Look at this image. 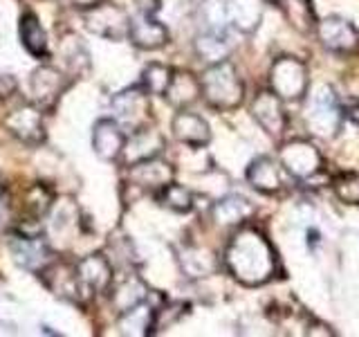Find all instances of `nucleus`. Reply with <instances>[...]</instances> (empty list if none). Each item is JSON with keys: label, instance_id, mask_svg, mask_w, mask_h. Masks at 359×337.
Listing matches in <instances>:
<instances>
[{"label": "nucleus", "instance_id": "a211bd4d", "mask_svg": "<svg viewBox=\"0 0 359 337\" xmlns=\"http://www.w3.org/2000/svg\"><path fill=\"white\" fill-rule=\"evenodd\" d=\"M171 70L160 63H153L144 70V88L146 93H153V95H166L168 86H171Z\"/></svg>", "mask_w": 359, "mask_h": 337}, {"label": "nucleus", "instance_id": "2eb2a0df", "mask_svg": "<svg viewBox=\"0 0 359 337\" xmlns=\"http://www.w3.org/2000/svg\"><path fill=\"white\" fill-rule=\"evenodd\" d=\"M153 319H155V312L151 308L142 306V303H137V306H133L130 310L121 312L119 329L126 335H146L153 326Z\"/></svg>", "mask_w": 359, "mask_h": 337}, {"label": "nucleus", "instance_id": "4be33fe9", "mask_svg": "<svg viewBox=\"0 0 359 337\" xmlns=\"http://www.w3.org/2000/svg\"><path fill=\"white\" fill-rule=\"evenodd\" d=\"M16 88H18V84H16L14 77H11V74H0V99L11 97V95L16 93Z\"/></svg>", "mask_w": 359, "mask_h": 337}, {"label": "nucleus", "instance_id": "f257e3e1", "mask_svg": "<svg viewBox=\"0 0 359 337\" xmlns=\"http://www.w3.org/2000/svg\"><path fill=\"white\" fill-rule=\"evenodd\" d=\"M231 247L247 254V261L243 258V261L229 265L236 277L247 281V284H256V281L269 277V272H272V254H269L267 243L261 236L254 232H243L241 236H236Z\"/></svg>", "mask_w": 359, "mask_h": 337}, {"label": "nucleus", "instance_id": "6e6552de", "mask_svg": "<svg viewBox=\"0 0 359 337\" xmlns=\"http://www.w3.org/2000/svg\"><path fill=\"white\" fill-rule=\"evenodd\" d=\"M126 146V135L115 119H99L93 128V151L101 160H117Z\"/></svg>", "mask_w": 359, "mask_h": 337}, {"label": "nucleus", "instance_id": "ddd939ff", "mask_svg": "<svg viewBox=\"0 0 359 337\" xmlns=\"http://www.w3.org/2000/svg\"><path fill=\"white\" fill-rule=\"evenodd\" d=\"M130 178L137 183L140 187H166L171 183V166L155 160H144V162H137L133 164V171H130Z\"/></svg>", "mask_w": 359, "mask_h": 337}, {"label": "nucleus", "instance_id": "4468645a", "mask_svg": "<svg viewBox=\"0 0 359 337\" xmlns=\"http://www.w3.org/2000/svg\"><path fill=\"white\" fill-rule=\"evenodd\" d=\"M173 133L177 140L194 144V146H202L209 140V126L205 124V119H200L198 115H191V112H180L173 119Z\"/></svg>", "mask_w": 359, "mask_h": 337}, {"label": "nucleus", "instance_id": "1a4fd4ad", "mask_svg": "<svg viewBox=\"0 0 359 337\" xmlns=\"http://www.w3.org/2000/svg\"><path fill=\"white\" fill-rule=\"evenodd\" d=\"M11 256L18 265H22L25 270H43L48 265L52 250L48 247L41 236H25V234H18L14 241H11Z\"/></svg>", "mask_w": 359, "mask_h": 337}, {"label": "nucleus", "instance_id": "f3484780", "mask_svg": "<svg viewBox=\"0 0 359 337\" xmlns=\"http://www.w3.org/2000/svg\"><path fill=\"white\" fill-rule=\"evenodd\" d=\"M52 207V194L43 185H34L25 191V198H22V211H25L27 218H36L41 220L48 209Z\"/></svg>", "mask_w": 359, "mask_h": 337}, {"label": "nucleus", "instance_id": "39448f33", "mask_svg": "<svg viewBox=\"0 0 359 337\" xmlns=\"http://www.w3.org/2000/svg\"><path fill=\"white\" fill-rule=\"evenodd\" d=\"M112 112H115L117 124H126L133 131H140L146 119V112H149L146 93L140 88L123 90L112 99Z\"/></svg>", "mask_w": 359, "mask_h": 337}, {"label": "nucleus", "instance_id": "aec40b11", "mask_svg": "<svg viewBox=\"0 0 359 337\" xmlns=\"http://www.w3.org/2000/svg\"><path fill=\"white\" fill-rule=\"evenodd\" d=\"M162 202L166 207H171L173 211H189L191 209V194L180 185L168 183L162 187Z\"/></svg>", "mask_w": 359, "mask_h": 337}, {"label": "nucleus", "instance_id": "7ed1b4c3", "mask_svg": "<svg viewBox=\"0 0 359 337\" xmlns=\"http://www.w3.org/2000/svg\"><path fill=\"white\" fill-rule=\"evenodd\" d=\"M205 97L213 106H236L241 101V81L236 79L229 65H213L205 74Z\"/></svg>", "mask_w": 359, "mask_h": 337}, {"label": "nucleus", "instance_id": "9d476101", "mask_svg": "<svg viewBox=\"0 0 359 337\" xmlns=\"http://www.w3.org/2000/svg\"><path fill=\"white\" fill-rule=\"evenodd\" d=\"M128 39L142 50H155V48H162V45L168 41V32L162 22H157L151 16L142 14V18L130 20Z\"/></svg>", "mask_w": 359, "mask_h": 337}, {"label": "nucleus", "instance_id": "f8f14e48", "mask_svg": "<svg viewBox=\"0 0 359 337\" xmlns=\"http://www.w3.org/2000/svg\"><path fill=\"white\" fill-rule=\"evenodd\" d=\"M18 34H20L22 48H25L32 56H36V59H43V56L48 54V34H45L41 20L34 16L32 11H27V14L20 16Z\"/></svg>", "mask_w": 359, "mask_h": 337}, {"label": "nucleus", "instance_id": "5701e85b", "mask_svg": "<svg viewBox=\"0 0 359 337\" xmlns=\"http://www.w3.org/2000/svg\"><path fill=\"white\" fill-rule=\"evenodd\" d=\"M144 16H153L157 9H160V0H135Z\"/></svg>", "mask_w": 359, "mask_h": 337}, {"label": "nucleus", "instance_id": "9b49d317", "mask_svg": "<svg viewBox=\"0 0 359 337\" xmlns=\"http://www.w3.org/2000/svg\"><path fill=\"white\" fill-rule=\"evenodd\" d=\"M162 144H164L162 138L155 131H146V128L135 131L133 140L123 146V153H126V164L133 166L137 162L151 160V157H155L157 151L162 149Z\"/></svg>", "mask_w": 359, "mask_h": 337}, {"label": "nucleus", "instance_id": "dca6fc26", "mask_svg": "<svg viewBox=\"0 0 359 337\" xmlns=\"http://www.w3.org/2000/svg\"><path fill=\"white\" fill-rule=\"evenodd\" d=\"M144 295H146V288H144L142 281L126 279V281H121L115 290H112V303H115L119 312H126L133 306L142 303Z\"/></svg>", "mask_w": 359, "mask_h": 337}, {"label": "nucleus", "instance_id": "f03ea898", "mask_svg": "<svg viewBox=\"0 0 359 337\" xmlns=\"http://www.w3.org/2000/svg\"><path fill=\"white\" fill-rule=\"evenodd\" d=\"M86 27L101 39L121 41L123 37H128L130 18L126 11L117 5L99 3L97 7L86 11Z\"/></svg>", "mask_w": 359, "mask_h": 337}, {"label": "nucleus", "instance_id": "b1692460", "mask_svg": "<svg viewBox=\"0 0 359 337\" xmlns=\"http://www.w3.org/2000/svg\"><path fill=\"white\" fill-rule=\"evenodd\" d=\"M0 198H3V185H0Z\"/></svg>", "mask_w": 359, "mask_h": 337}, {"label": "nucleus", "instance_id": "20e7f679", "mask_svg": "<svg viewBox=\"0 0 359 337\" xmlns=\"http://www.w3.org/2000/svg\"><path fill=\"white\" fill-rule=\"evenodd\" d=\"M5 126L14 138H18L20 142H25L29 146H36L45 140V126H43V117H41L39 106L22 104V106L14 108L5 117Z\"/></svg>", "mask_w": 359, "mask_h": 337}, {"label": "nucleus", "instance_id": "423d86ee", "mask_svg": "<svg viewBox=\"0 0 359 337\" xmlns=\"http://www.w3.org/2000/svg\"><path fill=\"white\" fill-rule=\"evenodd\" d=\"M76 277L83 292H104L112 284V265L104 254H90L76 263Z\"/></svg>", "mask_w": 359, "mask_h": 337}, {"label": "nucleus", "instance_id": "0eeeda50", "mask_svg": "<svg viewBox=\"0 0 359 337\" xmlns=\"http://www.w3.org/2000/svg\"><path fill=\"white\" fill-rule=\"evenodd\" d=\"M32 95L36 101L39 108L52 106L56 99L61 97V93L67 88V81L63 72H59L52 65H41L39 70L32 72Z\"/></svg>", "mask_w": 359, "mask_h": 337}, {"label": "nucleus", "instance_id": "6ab92c4d", "mask_svg": "<svg viewBox=\"0 0 359 337\" xmlns=\"http://www.w3.org/2000/svg\"><path fill=\"white\" fill-rule=\"evenodd\" d=\"M196 93H198V84L189 74L173 77L171 86H168V90H166V95L171 97L173 104H189V101L196 99Z\"/></svg>", "mask_w": 359, "mask_h": 337}, {"label": "nucleus", "instance_id": "412c9836", "mask_svg": "<svg viewBox=\"0 0 359 337\" xmlns=\"http://www.w3.org/2000/svg\"><path fill=\"white\" fill-rule=\"evenodd\" d=\"M59 3L67 9H76V11H88L97 7L99 3H104V0H59Z\"/></svg>", "mask_w": 359, "mask_h": 337}]
</instances>
